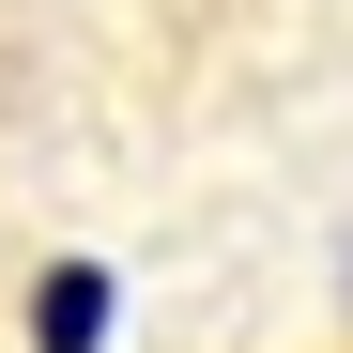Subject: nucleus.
<instances>
[{
  "label": "nucleus",
  "mask_w": 353,
  "mask_h": 353,
  "mask_svg": "<svg viewBox=\"0 0 353 353\" xmlns=\"http://www.w3.org/2000/svg\"><path fill=\"white\" fill-rule=\"evenodd\" d=\"M323 292H338V338H353V200H338V230H323Z\"/></svg>",
  "instance_id": "nucleus-1"
},
{
  "label": "nucleus",
  "mask_w": 353,
  "mask_h": 353,
  "mask_svg": "<svg viewBox=\"0 0 353 353\" xmlns=\"http://www.w3.org/2000/svg\"><path fill=\"white\" fill-rule=\"evenodd\" d=\"M16 62H31V46H16V16H0V92H16Z\"/></svg>",
  "instance_id": "nucleus-2"
}]
</instances>
